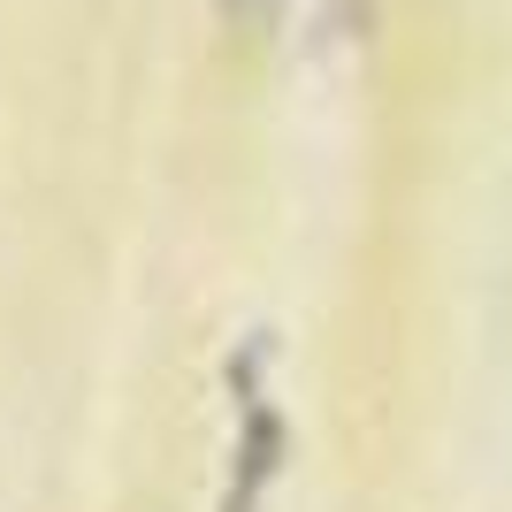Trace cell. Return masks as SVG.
Masks as SVG:
<instances>
[{
    "label": "cell",
    "instance_id": "1",
    "mask_svg": "<svg viewBox=\"0 0 512 512\" xmlns=\"http://www.w3.org/2000/svg\"><path fill=\"white\" fill-rule=\"evenodd\" d=\"M214 8H222V16H230L237 31H268V16H276L283 0H214Z\"/></svg>",
    "mask_w": 512,
    "mask_h": 512
}]
</instances>
